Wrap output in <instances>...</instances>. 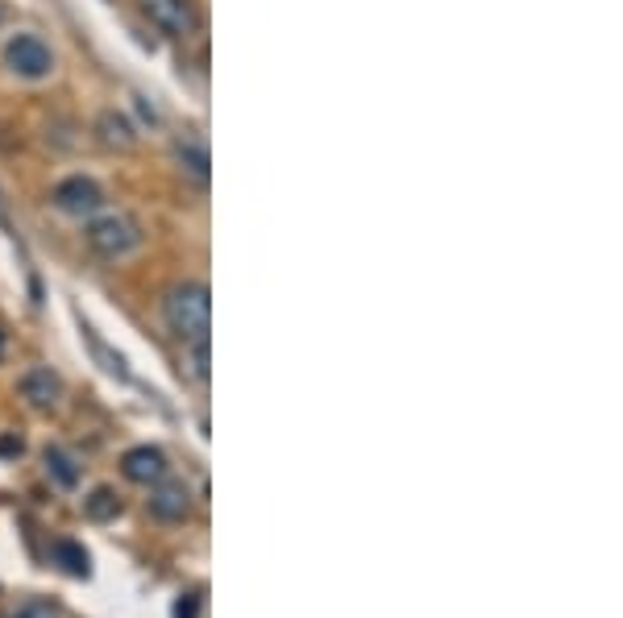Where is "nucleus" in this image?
<instances>
[{"instance_id":"1","label":"nucleus","mask_w":623,"mask_h":618,"mask_svg":"<svg viewBox=\"0 0 623 618\" xmlns=\"http://www.w3.org/2000/svg\"><path fill=\"white\" fill-rule=\"evenodd\" d=\"M163 319L175 337L191 345V340H208L212 328V300H208L204 282H175L163 295Z\"/></svg>"},{"instance_id":"2","label":"nucleus","mask_w":623,"mask_h":618,"mask_svg":"<svg viewBox=\"0 0 623 618\" xmlns=\"http://www.w3.org/2000/svg\"><path fill=\"white\" fill-rule=\"evenodd\" d=\"M84 241H88L96 258L121 262V258H130L133 249L142 245V225L133 221L130 212H96V216H88Z\"/></svg>"},{"instance_id":"3","label":"nucleus","mask_w":623,"mask_h":618,"mask_svg":"<svg viewBox=\"0 0 623 618\" xmlns=\"http://www.w3.org/2000/svg\"><path fill=\"white\" fill-rule=\"evenodd\" d=\"M4 67L18 79L38 83V79L55 76V50L38 34H13V38L4 42Z\"/></svg>"},{"instance_id":"4","label":"nucleus","mask_w":623,"mask_h":618,"mask_svg":"<svg viewBox=\"0 0 623 618\" xmlns=\"http://www.w3.org/2000/svg\"><path fill=\"white\" fill-rule=\"evenodd\" d=\"M142 18L151 21L158 34L167 38H191L200 30V9L196 0H137Z\"/></svg>"},{"instance_id":"5","label":"nucleus","mask_w":623,"mask_h":618,"mask_svg":"<svg viewBox=\"0 0 623 618\" xmlns=\"http://www.w3.org/2000/svg\"><path fill=\"white\" fill-rule=\"evenodd\" d=\"M51 204L63 212V216H96L100 207H104V188L88 179V175H67V179H58L55 191H51Z\"/></svg>"},{"instance_id":"6","label":"nucleus","mask_w":623,"mask_h":618,"mask_svg":"<svg viewBox=\"0 0 623 618\" xmlns=\"http://www.w3.org/2000/svg\"><path fill=\"white\" fill-rule=\"evenodd\" d=\"M191 486L188 482H179V477H163V482H154L151 486V498H146V510H151L158 524H188L191 519Z\"/></svg>"},{"instance_id":"7","label":"nucleus","mask_w":623,"mask_h":618,"mask_svg":"<svg viewBox=\"0 0 623 618\" xmlns=\"http://www.w3.org/2000/svg\"><path fill=\"white\" fill-rule=\"evenodd\" d=\"M63 391L67 386H63L58 370H51V366H30L18 378V394L25 398V407H34V412H55L63 403Z\"/></svg>"},{"instance_id":"8","label":"nucleus","mask_w":623,"mask_h":618,"mask_svg":"<svg viewBox=\"0 0 623 618\" xmlns=\"http://www.w3.org/2000/svg\"><path fill=\"white\" fill-rule=\"evenodd\" d=\"M121 473H125V482H133V486L151 490L154 482H163L170 473V461H167V452L154 449V445H133V449L121 457Z\"/></svg>"},{"instance_id":"9","label":"nucleus","mask_w":623,"mask_h":618,"mask_svg":"<svg viewBox=\"0 0 623 618\" xmlns=\"http://www.w3.org/2000/svg\"><path fill=\"white\" fill-rule=\"evenodd\" d=\"M42 469H46L51 486H58V490H76L79 477H84L79 457L71 449H63V445H46V452H42Z\"/></svg>"},{"instance_id":"10","label":"nucleus","mask_w":623,"mask_h":618,"mask_svg":"<svg viewBox=\"0 0 623 618\" xmlns=\"http://www.w3.org/2000/svg\"><path fill=\"white\" fill-rule=\"evenodd\" d=\"M96 137H100V146L125 154V150H133V146H137V125H133L125 113L104 109V113L96 116Z\"/></svg>"},{"instance_id":"11","label":"nucleus","mask_w":623,"mask_h":618,"mask_svg":"<svg viewBox=\"0 0 623 618\" xmlns=\"http://www.w3.org/2000/svg\"><path fill=\"white\" fill-rule=\"evenodd\" d=\"M51 564H55L63 577L88 581L92 577V552L79 540H55L51 543Z\"/></svg>"},{"instance_id":"12","label":"nucleus","mask_w":623,"mask_h":618,"mask_svg":"<svg viewBox=\"0 0 623 618\" xmlns=\"http://www.w3.org/2000/svg\"><path fill=\"white\" fill-rule=\"evenodd\" d=\"M121 510H125V503L113 486H96L84 494V519H92V524H113V519H121Z\"/></svg>"},{"instance_id":"13","label":"nucleus","mask_w":623,"mask_h":618,"mask_svg":"<svg viewBox=\"0 0 623 618\" xmlns=\"http://www.w3.org/2000/svg\"><path fill=\"white\" fill-rule=\"evenodd\" d=\"M183 378H191L196 386H208V378H212V370H208V340H191V345H183Z\"/></svg>"},{"instance_id":"14","label":"nucleus","mask_w":623,"mask_h":618,"mask_svg":"<svg viewBox=\"0 0 623 618\" xmlns=\"http://www.w3.org/2000/svg\"><path fill=\"white\" fill-rule=\"evenodd\" d=\"M170 618H204V598H200V589L179 594L175 606H170Z\"/></svg>"},{"instance_id":"15","label":"nucleus","mask_w":623,"mask_h":618,"mask_svg":"<svg viewBox=\"0 0 623 618\" xmlns=\"http://www.w3.org/2000/svg\"><path fill=\"white\" fill-rule=\"evenodd\" d=\"M179 162L196 175V179H208V154H204V146H191V142H183L179 146Z\"/></svg>"},{"instance_id":"16","label":"nucleus","mask_w":623,"mask_h":618,"mask_svg":"<svg viewBox=\"0 0 623 618\" xmlns=\"http://www.w3.org/2000/svg\"><path fill=\"white\" fill-rule=\"evenodd\" d=\"M9 618H63V615H58V606H55V602H46V598H30V602H21V606H18V615H9Z\"/></svg>"},{"instance_id":"17","label":"nucleus","mask_w":623,"mask_h":618,"mask_svg":"<svg viewBox=\"0 0 623 618\" xmlns=\"http://www.w3.org/2000/svg\"><path fill=\"white\" fill-rule=\"evenodd\" d=\"M0 457H21V440H13V436H0Z\"/></svg>"},{"instance_id":"18","label":"nucleus","mask_w":623,"mask_h":618,"mask_svg":"<svg viewBox=\"0 0 623 618\" xmlns=\"http://www.w3.org/2000/svg\"><path fill=\"white\" fill-rule=\"evenodd\" d=\"M4 353H9V333H4V324H0V361H4Z\"/></svg>"},{"instance_id":"19","label":"nucleus","mask_w":623,"mask_h":618,"mask_svg":"<svg viewBox=\"0 0 623 618\" xmlns=\"http://www.w3.org/2000/svg\"><path fill=\"white\" fill-rule=\"evenodd\" d=\"M0 618H9V615H4V610H0Z\"/></svg>"}]
</instances>
